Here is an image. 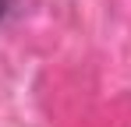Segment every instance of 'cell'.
<instances>
[{"label":"cell","instance_id":"1","mask_svg":"<svg viewBox=\"0 0 131 127\" xmlns=\"http://www.w3.org/2000/svg\"><path fill=\"white\" fill-rule=\"evenodd\" d=\"M11 7V0H0V18H4V11Z\"/></svg>","mask_w":131,"mask_h":127}]
</instances>
